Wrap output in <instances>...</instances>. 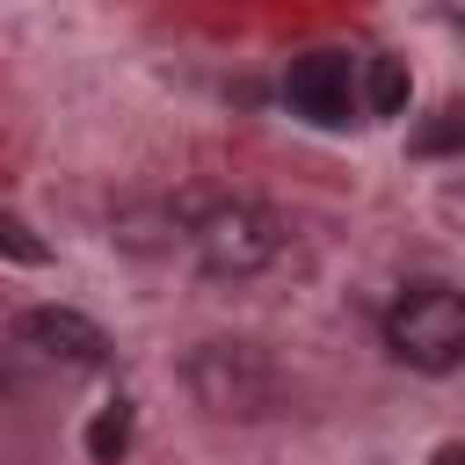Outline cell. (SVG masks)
I'll use <instances>...</instances> for the list:
<instances>
[{
	"instance_id": "3957f363",
	"label": "cell",
	"mask_w": 465,
	"mask_h": 465,
	"mask_svg": "<svg viewBox=\"0 0 465 465\" xmlns=\"http://www.w3.org/2000/svg\"><path fill=\"white\" fill-rule=\"evenodd\" d=\"M189 392L211 407V414H232V421H262L283 407V378L262 349L247 341H203L189 356Z\"/></svg>"
},
{
	"instance_id": "8992f818",
	"label": "cell",
	"mask_w": 465,
	"mask_h": 465,
	"mask_svg": "<svg viewBox=\"0 0 465 465\" xmlns=\"http://www.w3.org/2000/svg\"><path fill=\"white\" fill-rule=\"evenodd\" d=\"M363 109L371 116H400L407 109V65L400 58H363Z\"/></svg>"
},
{
	"instance_id": "277c9868",
	"label": "cell",
	"mask_w": 465,
	"mask_h": 465,
	"mask_svg": "<svg viewBox=\"0 0 465 465\" xmlns=\"http://www.w3.org/2000/svg\"><path fill=\"white\" fill-rule=\"evenodd\" d=\"M283 102H291L305 124L341 131V124L363 109V73H356L349 51H305V58H291V73H283Z\"/></svg>"
},
{
	"instance_id": "5b68a950",
	"label": "cell",
	"mask_w": 465,
	"mask_h": 465,
	"mask_svg": "<svg viewBox=\"0 0 465 465\" xmlns=\"http://www.w3.org/2000/svg\"><path fill=\"white\" fill-rule=\"evenodd\" d=\"M22 341H29L44 363H65V371H102V363H109V334H102L87 312H73V305H36V312H22Z\"/></svg>"
},
{
	"instance_id": "30bf717a",
	"label": "cell",
	"mask_w": 465,
	"mask_h": 465,
	"mask_svg": "<svg viewBox=\"0 0 465 465\" xmlns=\"http://www.w3.org/2000/svg\"><path fill=\"white\" fill-rule=\"evenodd\" d=\"M436 465H465V443H443V450H436Z\"/></svg>"
},
{
	"instance_id": "ba28073f",
	"label": "cell",
	"mask_w": 465,
	"mask_h": 465,
	"mask_svg": "<svg viewBox=\"0 0 465 465\" xmlns=\"http://www.w3.org/2000/svg\"><path fill=\"white\" fill-rule=\"evenodd\" d=\"M407 145H414V153H429V160H436V153H465V102H443L429 124H414V138H407Z\"/></svg>"
},
{
	"instance_id": "6da1fadb",
	"label": "cell",
	"mask_w": 465,
	"mask_h": 465,
	"mask_svg": "<svg viewBox=\"0 0 465 465\" xmlns=\"http://www.w3.org/2000/svg\"><path fill=\"white\" fill-rule=\"evenodd\" d=\"M385 349L407 363V371H458L465 363V291L450 283H407L385 312Z\"/></svg>"
},
{
	"instance_id": "7a4b0ae2",
	"label": "cell",
	"mask_w": 465,
	"mask_h": 465,
	"mask_svg": "<svg viewBox=\"0 0 465 465\" xmlns=\"http://www.w3.org/2000/svg\"><path fill=\"white\" fill-rule=\"evenodd\" d=\"M283 240H291V225H283L269 203H247V196L203 203V211L189 218V247H196V262H203L211 276H262V269L283 254Z\"/></svg>"
},
{
	"instance_id": "52a82bcc",
	"label": "cell",
	"mask_w": 465,
	"mask_h": 465,
	"mask_svg": "<svg viewBox=\"0 0 465 465\" xmlns=\"http://www.w3.org/2000/svg\"><path fill=\"white\" fill-rule=\"evenodd\" d=\"M124 443H131V400H109V407L87 421V458H94V465H116Z\"/></svg>"
},
{
	"instance_id": "9c48e42d",
	"label": "cell",
	"mask_w": 465,
	"mask_h": 465,
	"mask_svg": "<svg viewBox=\"0 0 465 465\" xmlns=\"http://www.w3.org/2000/svg\"><path fill=\"white\" fill-rule=\"evenodd\" d=\"M0 254H7V262H22V269H44V262H51V247H44L15 211H0Z\"/></svg>"
}]
</instances>
